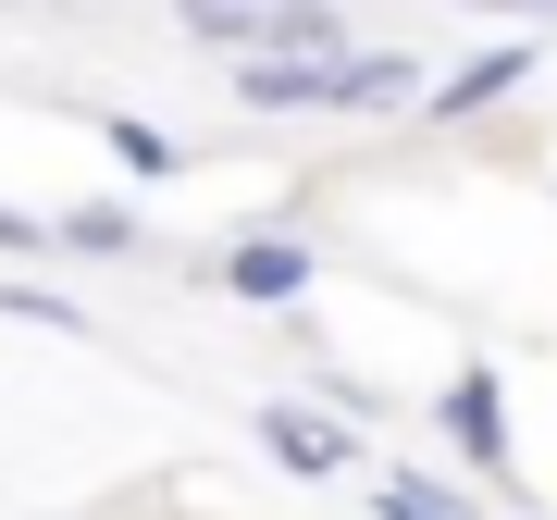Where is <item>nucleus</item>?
I'll use <instances>...</instances> for the list:
<instances>
[{
	"mask_svg": "<svg viewBox=\"0 0 557 520\" xmlns=\"http://www.w3.org/2000/svg\"><path fill=\"white\" fill-rule=\"evenodd\" d=\"M260 446H273V471H298V483H335L347 471V421L335 409H298V397L260 409Z\"/></svg>",
	"mask_w": 557,
	"mask_h": 520,
	"instance_id": "nucleus-1",
	"label": "nucleus"
},
{
	"mask_svg": "<svg viewBox=\"0 0 557 520\" xmlns=\"http://www.w3.org/2000/svg\"><path fill=\"white\" fill-rule=\"evenodd\" d=\"M211 273H223V298H248V310H285V298L310 285V248H298V236H236V248L211 260Z\"/></svg>",
	"mask_w": 557,
	"mask_h": 520,
	"instance_id": "nucleus-2",
	"label": "nucleus"
},
{
	"mask_svg": "<svg viewBox=\"0 0 557 520\" xmlns=\"http://www.w3.org/2000/svg\"><path fill=\"white\" fill-rule=\"evenodd\" d=\"M520 75H533V25H520V38H496V50H471V62H458V75L434 87V124H471V112H496V100H508Z\"/></svg>",
	"mask_w": 557,
	"mask_h": 520,
	"instance_id": "nucleus-3",
	"label": "nucleus"
},
{
	"mask_svg": "<svg viewBox=\"0 0 557 520\" xmlns=\"http://www.w3.org/2000/svg\"><path fill=\"white\" fill-rule=\"evenodd\" d=\"M446 434H458L471 471L508 483V397H496V372H458V384H446Z\"/></svg>",
	"mask_w": 557,
	"mask_h": 520,
	"instance_id": "nucleus-4",
	"label": "nucleus"
},
{
	"mask_svg": "<svg viewBox=\"0 0 557 520\" xmlns=\"http://www.w3.org/2000/svg\"><path fill=\"white\" fill-rule=\"evenodd\" d=\"M372 520H483V508L446 496V483H421V471H384L372 483Z\"/></svg>",
	"mask_w": 557,
	"mask_h": 520,
	"instance_id": "nucleus-5",
	"label": "nucleus"
},
{
	"mask_svg": "<svg viewBox=\"0 0 557 520\" xmlns=\"http://www.w3.org/2000/svg\"><path fill=\"white\" fill-rule=\"evenodd\" d=\"M260 13H273V0H174L186 38H223V50H260Z\"/></svg>",
	"mask_w": 557,
	"mask_h": 520,
	"instance_id": "nucleus-6",
	"label": "nucleus"
},
{
	"mask_svg": "<svg viewBox=\"0 0 557 520\" xmlns=\"http://www.w3.org/2000/svg\"><path fill=\"white\" fill-rule=\"evenodd\" d=\"M100 137H112V161H124V174H174V137H149L137 112H112Z\"/></svg>",
	"mask_w": 557,
	"mask_h": 520,
	"instance_id": "nucleus-7",
	"label": "nucleus"
},
{
	"mask_svg": "<svg viewBox=\"0 0 557 520\" xmlns=\"http://www.w3.org/2000/svg\"><path fill=\"white\" fill-rule=\"evenodd\" d=\"M0 310L38 322V335H87V310H75V298H50V285H0Z\"/></svg>",
	"mask_w": 557,
	"mask_h": 520,
	"instance_id": "nucleus-8",
	"label": "nucleus"
},
{
	"mask_svg": "<svg viewBox=\"0 0 557 520\" xmlns=\"http://www.w3.org/2000/svg\"><path fill=\"white\" fill-rule=\"evenodd\" d=\"M62 236H75V248H137V211H124V199H87V211H62Z\"/></svg>",
	"mask_w": 557,
	"mask_h": 520,
	"instance_id": "nucleus-9",
	"label": "nucleus"
},
{
	"mask_svg": "<svg viewBox=\"0 0 557 520\" xmlns=\"http://www.w3.org/2000/svg\"><path fill=\"white\" fill-rule=\"evenodd\" d=\"M471 13H496V25H557V0H471Z\"/></svg>",
	"mask_w": 557,
	"mask_h": 520,
	"instance_id": "nucleus-10",
	"label": "nucleus"
},
{
	"mask_svg": "<svg viewBox=\"0 0 557 520\" xmlns=\"http://www.w3.org/2000/svg\"><path fill=\"white\" fill-rule=\"evenodd\" d=\"M38 236H50L38 211H13V199H0V248H38Z\"/></svg>",
	"mask_w": 557,
	"mask_h": 520,
	"instance_id": "nucleus-11",
	"label": "nucleus"
}]
</instances>
